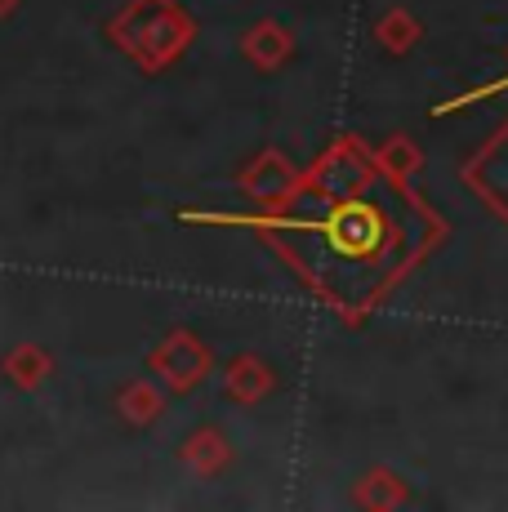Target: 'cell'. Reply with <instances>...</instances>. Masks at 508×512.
I'll return each instance as SVG.
<instances>
[{"label":"cell","instance_id":"obj_4","mask_svg":"<svg viewBox=\"0 0 508 512\" xmlns=\"http://www.w3.org/2000/svg\"><path fill=\"white\" fill-rule=\"evenodd\" d=\"M459 179L508 228V121L459 165Z\"/></svg>","mask_w":508,"mask_h":512},{"label":"cell","instance_id":"obj_2","mask_svg":"<svg viewBox=\"0 0 508 512\" xmlns=\"http://www.w3.org/2000/svg\"><path fill=\"white\" fill-rule=\"evenodd\" d=\"M107 41L121 49L139 72H165L197 41V18L174 0H125L107 18Z\"/></svg>","mask_w":508,"mask_h":512},{"label":"cell","instance_id":"obj_9","mask_svg":"<svg viewBox=\"0 0 508 512\" xmlns=\"http://www.w3.org/2000/svg\"><path fill=\"white\" fill-rule=\"evenodd\" d=\"M179 459L188 464L197 477H219L232 464V441L219 428H197L188 441L179 446Z\"/></svg>","mask_w":508,"mask_h":512},{"label":"cell","instance_id":"obj_8","mask_svg":"<svg viewBox=\"0 0 508 512\" xmlns=\"http://www.w3.org/2000/svg\"><path fill=\"white\" fill-rule=\"evenodd\" d=\"M353 504L370 512H388V508H406L410 504V486L402 472L393 468H366L353 486Z\"/></svg>","mask_w":508,"mask_h":512},{"label":"cell","instance_id":"obj_6","mask_svg":"<svg viewBox=\"0 0 508 512\" xmlns=\"http://www.w3.org/2000/svg\"><path fill=\"white\" fill-rule=\"evenodd\" d=\"M223 388H228L232 401H241V406H254V401L272 397V388H277V374L263 357H254V352H241V357H232L228 366H223Z\"/></svg>","mask_w":508,"mask_h":512},{"label":"cell","instance_id":"obj_5","mask_svg":"<svg viewBox=\"0 0 508 512\" xmlns=\"http://www.w3.org/2000/svg\"><path fill=\"white\" fill-rule=\"evenodd\" d=\"M299 187H304V174L290 165L286 152L277 147H263L259 156H250L246 170H241V192L250 196L254 205H263L268 214H286L290 205L299 201Z\"/></svg>","mask_w":508,"mask_h":512},{"label":"cell","instance_id":"obj_12","mask_svg":"<svg viewBox=\"0 0 508 512\" xmlns=\"http://www.w3.org/2000/svg\"><path fill=\"white\" fill-rule=\"evenodd\" d=\"M116 410H121L125 423H134V428H148L165 415V392L156 388L152 379H130L121 392H116Z\"/></svg>","mask_w":508,"mask_h":512},{"label":"cell","instance_id":"obj_11","mask_svg":"<svg viewBox=\"0 0 508 512\" xmlns=\"http://www.w3.org/2000/svg\"><path fill=\"white\" fill-rule=\"evenodd\" d=\"M419 41H424V23H419L410 9H388V14H379V23H375V45L384 49V54L406 58V54H415Z\"/></svg>","mask_w":508,"mask_h":512},{"label":"cell","instance_id":"obj_10","mask_svg":"<svg viewBox=\"0 0 508 512\" xmlns=\"http://www.w3.org/2000/svg\"><path fill=\"white\" fill-rule=\"evenodd\" d=\"M0 370H5V379L14 383V388L36 392L54 374V357L41 343H14V348L5 352V361H0Z\"/></svg>","mask_w":508,"mask_h":512},{"label":"cell","instance_id":"obj_7","mask_svg":"<svg viewBox=\"0 0 508 512\" xmlns=\"http://www.w3.org/2000/svg\"><path fill=\"white\" fill-rule=\"evenodd\" d=\"M241 54H246L259 72H277V67H286L290 58H295V36L281 23L263 18V23H254L250 32L241 36Z\"/></svg>","mask_w":508,"mask_h":512},{"label":"cell","instance_id":"obj_14","mask_svg":"<svg viewBox=\"0 0 508 512\" xmlns=\"http://www.w3.org/2000/svg\"><path fill=\"white\" fill-rule=\"evenodd\" d=\"M23 9V0H0V18H14Z\"/></svg>","mask_w":508,"mask_h":512},{"label":"cell","instance_id":"obj_1","mask_svg":"<svg viewBox=\"0 0 508 512\" xmlns=\"http://www.w3.org/2000/svg\"><path fill=\"white\" fill-rule=\"evenodd\" d=\"M299 196L321 201L317 219L263 214L250 223L326 308L361 326L428 254L442 250L446 219L406 179L379 165L375 147L339 134L308 165Z\"/></svg>","mask_w":508,"mask_h":512},{"label":"cell","instance_id":"obj_3","mask_svg":"<svg viewBox=\"0 0 508 512\" xmlns=\"http://www.w3.org/2000/svg\"><path fill=\"white\" fill-rule=\"evenodd\" d=\"M148 370L161 379L165 392L188 397V392H197L201 383L210 379L214 357L192 330H174V334H165V343L148 357Z\"/></svg>","mask_w":508,"mask_h":512},{"label":"cell","instance_id":"obj_13","mask_svg":"<svg viewBox=\"0 0 508 512\" xmlns=\"http://www.w3.org/2000/svg\"><path fill=\"white\" fill-rule=\"evenodd\" d=\"M375 156H379V165H384L388 174H397V179H406V183L424 170V152H419L410 139H402V134H397V139H388V143H379Z\"/></svg>","mask_w":508,"mask_h":512}]
</instances>
